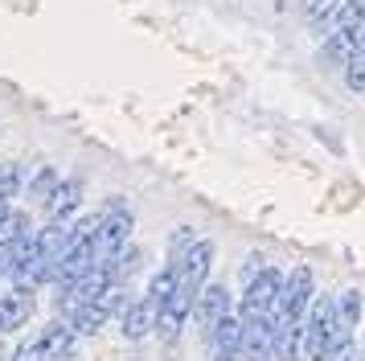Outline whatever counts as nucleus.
<instances>
[{
	"mask_svg": "<svg viewBox=\"0 0 365 361\" xmlns=\"http://www.w3.org/2000/svg\"><path fill=\"white\" fill-rule=\"evenodd\" d=\"M37 341H41V353H46V361H50V357L74 353V349H78V332H74L66 320H53V325H46L41 332H37Z\"/></svg>",
	"mask_w": 365,
	"mask_h": 361,
	"instance_id": "nucleus-10",
	"label": "nucleus"
},
{
	"mask_svg": "<svg viewBox=\"0 0 365 361\" xmlns=\"http://www.w3.org/2000/svg\"><path fill=\"white\" fill-rule=\"evenodd\" d=\"M193 316H197V328L205 332V341H210V332L217 328V320L230 316V292H226L222 283L201 288V292L193 295Z\"/></svg>",
	"mask_w": 365,
	"mask_h": 361,
	"instance_id": "nucleus-7",
	"label": "nucleus"
},
{
	"mask_svg": "<svg viewBox=\"0 0 365 361\" xmlns=\"http://www.w3.org/2000/svg\"><path fill=\"white\" fill-rule=\"evenodd\" d=\"M0 361H9V349H4V345H0Z\"/></svg>",
	"mask_w": 365,
	"mask_h": 361,
	"instance_id": "nucleus-24",
	"label": "nucleus"
},
{
	"mask_svg": "<svg viewBox=\"0 0 365 361\" xmlns=\"http://www.w3.org/2000/svg\"><path fill=\"white\" fill-rule=\"evenodd\" d=\"M132 238V213L128 205H107V213H99V230H95V250H99V263H107L115 250H123Z\"/></svg>",
	"mask_w": 365,
	"mask_h": 361,
	"instance_id": "nucleus-3",
	"label": "nucleus"
},
{
	"mask_svg": "<svg viewBox=\"0 0 365 361\" xmlns=\"http://www.w3.org/2000/svg\"><path fill=\"white\" fill-rule=\"evenodd\" d=\"M361 357H365V349H361Z\"/></svg>",
	"mask_w": 365,
	"mask_h": 361,
	"instance_id": "nucleus-25",
	"label": "nucleus"
},
{
	"mask_svg": "<svg viewBox=\"0 0 365 361\" xmlns=\"http://www.w3.org/2000/svg\"><path fill=\"white\" fill-rule=\"evenodd\" d=\"M312 271L308 267H296L292 275L283 279V295H279V320H299L308 312V300H312Z\"/></svg>",
	"mask_w": 365,
	"mask_h": 361,
	"instance_id": "nucleus-5",
	"label": "nucleus"
},
{
	"mask_svg": "<svg viewBox=\"0 0 365 361\" xmlns=\"http://www.w3.org/2000/svg\"><path fill=\"white\" fill-rule=\"evenodd\" d=\"M181 288V275H177V267H165V271H156L152 275V283H148V295L144 300H152V304H165L168 295Z\"/></svg>",
	"mask_w": 365,
	"mask_h": 361,
	"instance_id": "nucleus-16",
	"label": "nucleus"
},
{
	"mask_svg": "<svg viewBox=\"0 0 365 361\" xmlns=\"http://www.w3.org/2000/svg\"><path fill=\"white\" fill-rule=\"evenodd\" d=\"M107 320H111V312H107V304H103V295H99V300H91V304H83V308L70 312V328H74L78 337H91V332H99Z\"/></svg>",
	"mask_w": 365,
	"mask_h": 361,
	"instance_id": "nucleus-15",
	"label": "nucleus"
},
{
	"mask_svg": "<svg viewBox=\"0 0 365 361\" xmlns=\"http://www.w3.org/2000/svg\"><path fill=\"white\" fill-rule=\"evenodd\" d=\"M193 295H197V292H185V288H177L165 304H156V332H160L165 341H177V337H181L185 320L193 316Z\"/></svg>",
	"mask_w": 365,
	"mask_h": 361,
	"instance_id": "nucleus-6",
	"label": "nucleus"
},
{
	"mask_svg": "<svg viewBox=\"0 0 365 361\" xmlns=\"http://www.w3.org/2000/svg\"><path fill=\"white\" fill-rule=\"evenodd\" d=\"M34 316V288L13 283V292L0 295V332H17L21 325H29Z\"/></svg>",
	"mask_w": 365,
	"mask_h": 361,
	"instance_id": "nucleus-9",
	"label": "nucleus"
},
{
	"mask_svg": "<svg viewBox=\"0 0 365 361\" xmlns=\"http://www.w3.org/2000/svg\"><path fill=\"white\" fill-rule=\"evenodd\" d=\"M214 361H238L234 353H214Z\"/></svg>",
	"mask_w": 365,
	"mask_h": 361,
	"instance_id": "nucleus-23",
	"label": "nucleus"
},
{
	"mask_svg": "<svg viewBox=\"0 0 365 361\" xmlns=\"http://www.w3.org/2000/svg\"><path fill=\"white\" fill-rule=\"evenodd\" d=\"M13 361H46V353H41V341H37V337H34V341H25L17 353H13Z\"/></svg>",
	"mask_w": 365,
	"mask_h": 361,
	"instance_id": "nucleus-20",
	"label": "nucleus"
},
{
	"mask_svg": "<svg viewBox=\"0 0 365 361\" xmlns=\"http://www.w3.org/2000/svg\"><path fill=\"white\" fill-rule=\"evenodd\" d=\"M275 328H279L275 316L242 320V357L247 361H271V353H275Z\"/></svg>",
	"mask_w": 365,
	"mask_h": 361,
	"instance_id": "nucleus-8",
	"label": "nucleus"
},
{
	"mask_svg": "<svg viewBox=\"0 0 365 361\" xmlns=\"http://www.w3.org/2000/svg\"><path fill=\"white\" fill-rule=\"evenodd\" d=\"M193 243H197V238H193V226H177V230H173V238H168V255H173V259H168V267H177V263H181V255Z\"/></svg>",
	"mask_w": 365,
	"mask_h": 361,
	"instance_id": "nucleus-17",
	"label": "nucleus"
},
{
	"mask_svg": "<svg viewBox=\"0 0 365 361\" xmlns=\"http://www.w3.org/2000/svg\"><path fill=\"white\" fill-rule=\"evenodd\" d=\"M263 267H267V263H263V255H250V259H247V267H242V283H250V279L259 275Z\"/></svg>",
	"mask_w": 365,
	"mask_h": 361,
	"instance_id": "nucleus-22",
	"label": "nucleus"
},
{
	"mask_svg": "<svg viewBox=\"0 0 365 361\" xmlns=\"http://www.w3.org/2000/svg\"><path fill=\"white\" fill-rule=\"evenodd\" d=\"M214 250H217L214 243L197 238V243L181 255V263H177V275H181L185 292H201V288H205V275H210V267H214Z\"/></svg>",
	"mask_w": 365,
	"mask_h": 361,
	"instance_id": "nucleus-4",
	"label": "nucleus"
},
{
	"mask_svg": "<svg viewBox=\"0 0 365 361\" xmlns=\"http://www.w3.org/2000/svg\"><path fill=\"white\" fill-rule=\"evenodd\" d=\"M53 189H58V173H53L50 164H46V168H41V173L29 180V197H37V201H50Z\"/></svg>",
	"mask_w": 365,
	"mask_h": 361,
	"instance_id": "nucleus-18",
	"label": "nucleus"
},
{
	"mask_svg": "<svg viewBox=\"0 0 365 361\" xmlns=\"http://www.w3.org/2000/svg\"><path fill=\"white\" fill-rule=\"evenodd\" d=\"M78 197H83V180L70 177V180H58V189L50 193L46 210H50V222H70L74 210H78Z\"/></svg>",
	"mask_w": 365,
	"mask_h": 361,
	"instance_id": "nucleus-11",
	"label": "nucleus"
},
{
	"mask_svg": "<svg viewBox=\"0 0 365 361\" xmlns=\"http://www.w3.org/2000/svg\"><path fill=\"white\" fill-rule=\"evenodd\" d=\"M275 361H304V316L279 320L275 328Z\"/></svg>",
	"mask_w": 365,
	"mask_h": 361,
	"instance_id": "nucleus-13",
	"label": "nucleus"
},
{
	"mask_svg": "<svg viewBox=\"0 0 365 361\" xmlns=\"http://www.w3.org/2000/svg\"><path fill=\"white\" fill-rule=\"evenodd\" d=\"M119 320H123V337L128 341H144L152 328H156V304L152 300H132Z\"/></svg>",
	"mask_w": 365,
	"mask_h": 361,
	"instance_id": "nucleus-12",
	"label": "nucleus"
},
{
	"mask_svg": "<svg viewBox=\"0 0 365 361\" xmlns=\"http://www.w3.org/2000/svg\"><path fill=\"white\" fill-rule=\"evenodd\" d=\"M336 4H341V0H308V21L329 29V21H332V13H336Z\"/></svg>",
	"mask_w": 365,
	"mask_h": 361,
	"instance_id": "nucleus-19",
	"label": "nucleus"
},
{
	"mask_svg": "<svg viewBox=\"0 0 365 361\" xmlns=\"http://www.w3.org/2000/svg\"><path fill=\"white\" fill-rule=\"evenodd\" d=\"M210 345H214V353H234V357H242V316H222L217 328L210 332Z\"/></svg>",
	"mask_w": 365,
	"mask_h": 361,
	"instance_id": "nucleus-14",
	"label": "nucleus"
},
{
	"mask_svg": "<svg viewBox=\"0 0 365 361\" xmlns=\"http://www.w3.org/2000/svg\"><path fill=\"white\" fill-rule=\"evenodd\" d=\"M324 361H365V357H361V349H357L353 341H345L341 349H332V353H329Z\"/></svg>",
	"mask_w": 365,
	"mask_h": 361,
	"instance_id": "nucleus-21",
	"label": "nucleus"
},
{
	"mask_svg": "<svg viewBox=\"0 0 365 361\" xmlns=\"http://www.w3.org/2000/svg\"><path fill=\"white\" fill-rule=\"evenodd\" d=\"M279 295H283V275L275 267H263L242 288V320H263V316L279 320Z\"/></svg>",
	"mask_w": 365,
	"mask_h": 361,
	"instance_id": "nucleus-1",
	"label": "nucleus"
},
{
	"mask_svg": "<svg viewBox=\"0 0 365 361\" xmlns=\"http://www.w3.org/2000/svg\"><path fill=\"white\" fill-rule=\"evenodd\" d=\"M332 349V295H316L304 312V361H324Z\"/></svg>",
	"mask_w": 365,
	"mask_h": 361,
	"instance_id": "nucleus-2",
	"label": "nucleus"
}]
</instances>
